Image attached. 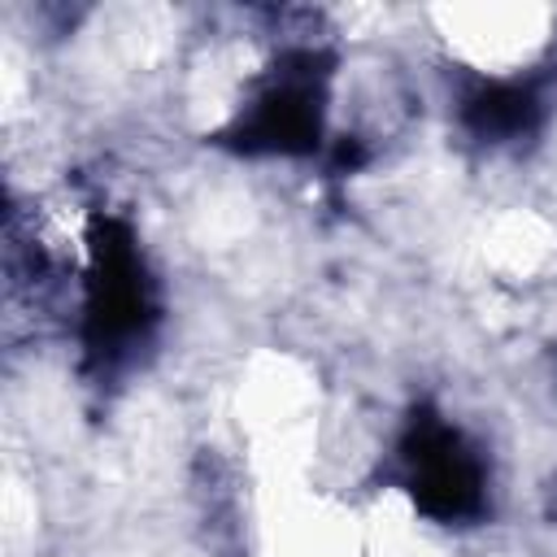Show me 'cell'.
<instances>
[{
	"instance_id": "1",
	"label": "cell",
	"mask_w": 557,
	"mask_h": 557,
	"mask_svg": "<svg viewBox=\"0 0 557 557\" xmlns=\"http://www.w3.org/2000/svg\"><path fill=\"white\" fill-rule=\"evenodd\" d=\"M440 39L444 48L466 61L474 74L513 78L527 74L553 44V13L548 9H440Z\"/></svg>"
}]
</instances>
